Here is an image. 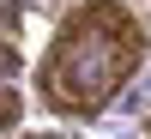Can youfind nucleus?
Instances as JSON below:
<instances>
[{"label": "nucleus", "instance_id": "1", "mask_svg": "<svg viewBox=\"0 0 151 139\" xmlns=\"http://www.w3.org/2000/svg\"><path fill=\"white\" fill-rule=\"evenodd\" d=\"M145 60V30L121 0H85L67 12V24L55 30L42 55V103L60 115H97L121 85L133 79V67Z\"/></svg>", "mask_w": 151, "mask_h": 139}, {"label": "nucleus", "instance_id": "2", "mask_svg": "<svg viewBox=\"0 0 151 139\" xmlns=\"http://www.w3.org/2000/svg\"><path fill=\"white\" fill-rule=\"evenodd\" d=\"M12 121H18V91L0 85V127H12Z\"/></svg>", "mask_w": 151, "mask_h": 139}, {"label": "nucleus", "instance_id": "3", "mask_svg": "<svg viewBox=\"0 0 151 139\" xmlns=\"http://www.w3.org/2000/svg\"><path fill=\"white\" fill-rule=\"evenodd\" d=\"M0 30H6V42H12V0H0Z\"/></svg>", "mask_w": 151, "mask_h": 139}]
</instances>
